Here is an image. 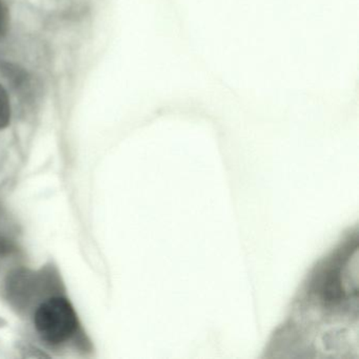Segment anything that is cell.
Listing matches in <instances>:
<instances>
[{"mask_svg": "<svg viewBox=\"0 0 359 359\" xmlns=\"http://www.w3.org/2000/svg\"><path fill=\"white\" fill-rule=\"evenodd\" d=\"M33 321L41 339L52 346L69 341L79 330L76 312L62 296H53L41 302L35 310Z\"/></svg>", "mask_w": 359, "mask_h": 359, "instance_id": "obj_1", "label": "cell"}, {"mask_svg": "<svg viewBox=\"0 0 359 359\" xmlns=\"http://www.w3.org/2000/svg\"><path fill=\"white\" fill-rule=\"evenodd\" d=\"M8 14L3 1L0 0V35H3L7 30Z\"/></svg>", "mask_w": 359, "mask_h": 359, "instance_id": "obj_2", "label": "cell"}]
</instances>
